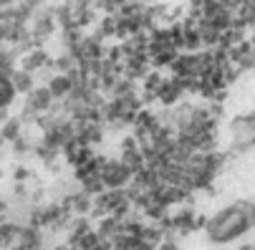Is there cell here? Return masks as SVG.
<instances>
[{
  "instance_id": "6da1fadb",
  "label": "cell",
  "mask_w": 255,
  "mask_h": 250,
  "mask_svg": "<svg viewBox=\"0 0 255 250\" xmlns=\"http://www.w3.org/2000/svg\"><path fill=\"white\" fill-rule=\"evenodd\" d=\"M255 228V205L248 200H235L233 205L223 207L212 220L207 223V238L217 245L233 243L243 235H248Z\"/></svg>"
},
{
  "instance_id": "7a4b0ae2",
  "label": "cell",
  "mask_w": 255,
  "mask_h": 250,
  "mask_svg": "<svg viewBox=\"0 0 255 250\" xmlns=\"http://www.w3.org/2000/svg\"><path fill=\"white\" fill-rule=\"evenodd\" d=\"M235 134L240 136L243 144H255V114L243 117V119L235 124Z\"/></svg>"
}]
</instances>
